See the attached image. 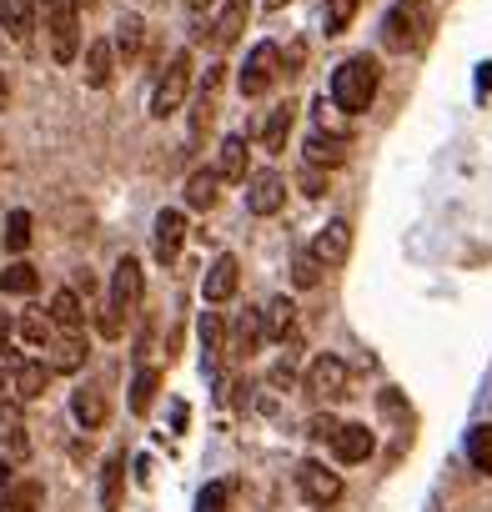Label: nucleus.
<instances>
[{"label":"nucleus","instance_id":"obj_9","mask_svg":"<svg viewBox=\"0 0 492 512\" xmlns=\"http://www.w3.org/2000/svg\"><path fill=\"white\" fill-rule=\"evenodd\" d=\"M297 487H302V497H307L312 507H327V502L342 497V477L327 472V462H302V467H297Z\"/></svg>","mask_w":492,"mask_h":512},{"label":"nucleus","instance_id":"obj_4","mask_svg":"<svg viewBox=\"0 0 492 512\" xmlns=\"http://www.w3.org/2000/svg\"><path fill=\"white\" fill-rule=\"evenodd\" d=\"M186 86H191V51H176L171 66H166V76H161L156 91H151V116H156V121L176 116L181 101H186Z\"/></svg>","mask_w":492,"mask_h":512},{"label":"nucleus","instance_id":"obj_41","mask_svg":"<svg viewBox=\"0 0 492 512\" xmlns=\"http://www.w3.org/2000/svg\"><path fill=\"white\" fill-rule=\"evenodd\" d=\"M302 191H307V196H322V191H327V176H322V166H307V171H302Z\"/></svg>","mask_w":492,"mask_h":512},{"label":"nucleus","instance_id":"obj_28","mask_svg":"<svg viewBox=\"0 0 492 512\" xmlns=\"http://www.w3.org/2000/svg\"><path fill=\"white\" fill-rule=\"evenodd\" d=\"M71 412H76V422H81V427H91V432H96V427L106 422V397H101L96 387H81V392L71 397Z\"/></svg>","mask_w":492,"mask_h":512},{"label":"nucleus","instance_id":"obj_25","mask_svg":"<svg viewBox=\"0 0 492 512\" xmlns=\"http://www.w3.org/2000/svg\"><path fill=\"white\" fill-rule=\"evenodd\" d=\"M216 176L221 181H246V141L241 136H226L221 151H216Z\"/></svg>","mask_w":492,"mask_h":512},{"label":"nucleus","instance_id":"obj_36","mask_svg":"<svg viewBox=\"0 0 492 512\" xmlns=\"http://www.w3.org/2000/svg\"><path fill=\"white\" fill-rule=\"evenodd\" d=\"M317 282H322V262H317L312 251H297V256H292V287L312 292Z\"/></svg>","mask_w":492,"mask_h":512},{"label":"nucleus","instance_id":"obj_22","mask_svg":"<svg viewBox=\"0 0 492 512\" xmlns=\"http://www.w3.org/2000/svg\"><path fill=\"white\" fill-rule=\"evenodd\" d=\"M46 317H51V327H56L61 337H81V322H86V312H81V297H76L71 287L51 297V312H46Z\"/></svg>","mask_w":492,"mask_h":512},{"label":"nucleus","instance_id":"obj_30","mask_svg":"<svg viewBox=\"0 0 492 512\" xmlns=\"http://www.w3.org/2000/svg\"><path fill=\"white\" fill-rule=\"evenodd\" d=\"M121 482H126V457L116 452L101 472V512H116L121 507Z\"/></svg>","mask_w":492,"mask_h":512},{"label":"nucleus","instance_id":"obj_8","mask_svg":"<svg viewBox=\"0 0 492 512\" xmlns=\"http://www.w3.org/2000/svg\"><path fill=\"white\" fill-rule=\"evenodd\" d=\"M287 201V181L277 171H257V176H246V211L252 216H277Z\"/></svg>","mask_w":492,"mask_h":512},{"label":"nucleus","instance_id":"obj_18","mask_svg":"<svg viewBox=\"0 0 492 512\" xmlns=\"http://www.w3.org/2000/svg\"><path fill=\"white\" fill-rule=\"evenodd\" d=\"M186 241V216L181 211H161L156 216V262H176Z\"/></svg>","mask_w":492,"mask_h":512},{"label":"nucleus","instance_id":"obj_16","mask_svg":"<svg viewBox=\"0 0 492 512\" xmlns=\"http://www.w3.org/2000/svg\"><path fill=\"white\" fill-rule=\"evenodd\" d=\"M347 146H352V141L337 136V131H312V136H307V166H327V171H332V166L347 161Z\"/></svg>","mask_w":492,"mask_h":512},{"label":"nucleus","instance_id":"obj_2","mask_svg":"<svg viewBox=\"0 0 492 512\" xmlns=\"http://www.w3.org/2000/svg\"><path fill=\"white\" fill-rule=\"evenodd\" d=\"M146 297V277H141V262H131V256H121L116 262V277H111V297H106V312H101V332L106 337H121V327L136 317Z\"/></svg>","mask_w":492,"mask_h":512},{"label":"nucleus","instance_id":"obj_47","mask_svg":"<svg viewBox=\"0 0 492 512\" xmlns=\"http://www.w3.org/2000/svg\"><path fill=\"white\" fill-rule=\"evenodd\" d=\"M76 6H91V0H76Z\"/></svg>","mask_w":492,"mask_h":512},{"label":"nucleus","instance_id":"obj_21","mask_svg":"<svg viewBox=\"0 0 492 512\" xmlns=\"http://www.w3.org/2000/svg\"><path fill=\"white\" fill-rule=\"evenodd\" d=\"M216 201H221V176H216V166L191 171V176H186V206H191V211H211Z\"/></svg>","mask_w":492,"mask_h":512},{"label":"nucleus","instance_id":"obj_6","mask_svg":"<svg viewBox=\"0 0 492 512\" xmlns=\"http://www.w3.org/2000/svg\"><path fill=\"white\" fill-rule=\"evenodd\" d=\"M307 392H312L317 402H337V397H347V362L332 357V352H322V357L307 367Z\"/></svg>","mask_w":492,"mask_h":512},{"label":"nucleus","instance_id":"obj_29","mask_svg":"<svg viewBox=\"0 0 492 512\" xmlns=\"http://www.w3.org/2000/svg\"><path fill=\"white\" fill-rule=\"evenodd\" d=\"M36 287H41V277H36L31 262H11L6 272H0V292H6V297H31Z\"/></svg>","mask_w":492,"mask_h":512},{"label":"nucleus","instance_id":"obj_43","mask_svg":"<svg viewBox=\"0 0 492 512\" xmlns=\"http://www.w3.org/2000/svg\"><path fill=\"white\" fill-rule=\"evenodd\" d=\"M6 101H11V81H6V71H0V111H6Z\"/></svg>","mask_w":492,"mask_h":512},{"label":"nucleus","instance_id":"obj_17","mask_svg":"<svg viewBox=\"0 0 492 512\" xmlns=\"http://www.w3.org/2000/svg\"><path fill=\"white\" fill-rule=\"evenodd\" d=\"M332 452H337V462H367L372 457V432L362 422H342L337 437H332Z\"/></svg>","mask_w":492,"mask_h":512},{"label":"nucleus","instance_id":"obj_26","mask_svg":"<svg viewBox=\"0 0 492 512\" xmlns=\"http://www.w3.org/2000/svg\"><path fill=\"white\" fill-rule=\"evenodd\" d=\"M262 327H267V337L287 342V337L297 332V307H292L287 297H272V302H267V312H262Z\"/></svg>","mask_w":492,"mask_h":512},{"label":"nucleus","instance_id":"obj_45","mask_svg":"<svg viewBox=\"0 0 492 512\" xmlns=\"http://www.w3.org/2000/svg\"><path fill=\"white\" fill-rule=\"evenodd\" d=\"M262 6H267V11H282V6H287V0H262Z\"/></svg>","mask_w":492,"mask_h":512},{"label":"nucleus","instance_id":"obj_35","mask_svg":"<svg viewBox=\"0 0 492 512\" xmlns=\"http://www.w3.org/2000/svg\"><path fill=\"white\" fill-rule=\"evenodd\" d=\"M357 6H362V0H327V11H322V26H327V36H342V31L352 26Z\"/></svg>","mask_w":492,"mask_h":512},{"label":"nucleus","instance_id":"obj_40","mask_svg":"<svg viewBox=\"0 0 492 512\" xmlns=\"http://www.w3.org/2000/svg\"><path fill=\"white\" fill-rule=\"evenodd\" d=\"M307 427H312V437H317V442H332V437H337V427H342V422H337V417H332V412H317V417H312V422H307Z\"/></svg>","mask_w":492,"mask_h":512},{"label":"nucleus","instance_id":"obj_14","mask_svg":"<svg viewBox=\"0 0 492 512\" xmlns=\"http://www.w3.org/2000/svg\"><path fill=\"white\" fill-rule=\"evenodd\" d=\"M51 377H56L51 362H21L16 377H11V397H16V402H36V397H46Z\"/></svg>","mask_w":492,"mask_h":512},{"label":"nucleus","instance_id":"obj_32","mask_svg":"<svg viewBox=\"0 0 492 512\" xmlns=\"http://www.w3.org/2000/svg\"><path fill=\"white\" fill-rule=\"evenodd\" d=\"M467 462L477 472H492V422H482V427L467 432Z\"/></svg>","mask_w":492,"mask_h":512},{"label":"nucleus","instance_id":"obj_5","mask_svg":"<svg viewBox=\"0 0 492 512\" xmlns=\"http://www.w3.org/2000/svg\"><path fill=\"white\" fill-rule=\"evenodd\" d=\"M277 76H282V51L272 46V41H262L252 56H246V66H241V96H267L272 86H277Z\"/></svg>","mask_w":492,"mask_h":512},{"label":"nucleus","instance_id":"obj_7","mask_svg":"<svg viewBox=\"0 0 492 512\" xmlns=\"http://www.w3.org/2000/svg\"><path fill=\"white\" fill-rule=\"evenodd\" d=\"M387 46L392 51H407V46H417L422 41V31H427V16H422V6L417 0H402V6H392V16H387Z\"/></svg>","mask_w":492,"mask_h":512},{"label":"nucleus","instance_id":"obj_27","mask_svg":"<svg viewBox=\"0 0 492 512\" xmlns=\"http://www.w3.org/2000/svg\"><path fill=\"white\" fill-rule=\"evenodd\" d=\"M46 352H51V357H46L51 372H81V367H86V342H81V337H61V342H51Z\"/></svg>","mask_w":492,"mask_h":512},{"label":"nucleus","instance_id":"obj_38","mask_svg":"<svg viewBox=\"0 0 492 512\" xmlns=\"http://www.w3.org/2000/svg\"><path fill=\"white\" fill-rule=\"evenodd\" d=\"M51 332H56V327H51L46 312H26V317H21V337H26L31 347H51Z\"/></svg>","mask_w":492,"mask_h":512},{"label":"nucleus","instance_id":"obj_31","mask_svg":"<svg viewBox=\"0 0 492 512\" xmlns=\"http://www.w3.org/2000/svg\"><path fill=\"white\" fill-rule=\"evenodd\" d=\"M201 352H206V367H216V357H226V327L216 312H201Z\"/></svg>","mask_w":492,"mask_h":512},{"label":"nucleus","instance_id":"obj_39","mask_svg":"<svg viewBox=\"0 0 492 512\" xmlns=\"http://www.w3.org/2000/svg\"><path fill=\"white\" fill-rule=\"evenodd\" d=\"M226 497H231V487H226V482H211V487L201 492L196 512H226Z\"/></svg>","mask_w":492,"mask_h":512},{"label":"nucleus","instance_id":"obj_44","mask_svg":"<svg viewBox=\"0 0 492 512\" xmlns=\"http://www.w3.org/2000/svg\"><path fill=\"white\" fill-rule=\"evenodd\" d=\"M6 482H11V467H6V457H0V492H6Z\"/></svg>","mask_w":492,"mask_h":512},{"label":"nucleus","instance_id":"obj_19","mask_svg":"<svg viewBox=\"0 0 492 512\" xmlns=\"http://www.w3.org/2000/svg\"><path fill=\"white\" fill-rule=\"evenodd\" d=\"M0 26L11 31L16 46H26L36 31V0H0Z\"/></svg>","mask_w":492,"mask_h":512},{"label":"nucleus","instance_id":"obj_46","mask_svg":"<svg viewBox=\"0 0 492 512\" xmlns=\"http://www.w3.org/2000/svg\"><path fill=\"white\" fill-rule=\"evenodd\" d=\"M211 6V0H191V11H206Z\"/></svg>","mask_w":492,"mask_h":512},{"label":"nucleus","instance_id":"obj_11","mask_svg":"<svg viewBox=\"0 0 492 512\" xmlns=\"http://www.w3.org/2000/svg\"><path fill=\"white\" fill-rule=\"evenodd\" d=\"M312 256H317L322 267H342L347 256H352V226L347 221H327L317 231V241H312Z\"/></svg>","mask_w":492,"mask_h":512},{"label":"nucleus","instance_id":"obj_15","mask_svg":"<svg viewBox=\"0 0 492 512\" xmlns=\"http://www.w3.org/2000/svg\"><path fill=\"white\" fill-rule=\"evenodd\" d=\"M0 447L11 457H26L31 452V437H26V417H21V402H0Z\"/></svg>","mask_w":492,"mask_h":512},{"label":"nucleus","instance_id":"obj_10","mask_svg":"<svg viewBox=\"0 0 492 512\" xmlns=\"http://www.w3.org/2000/svg\"><path fill=\"white\" fill-rule=\"evenodd\" d=\"M236 287H241V262L226 251V256H216V262H211V272H206V282H201V297H206L211 307H221V302L236 297Z\"/></svg>","mask_w":492,"mask_h":512},{"label":"nucleus","instance_id":"obj_37","mask_svg":"<svg viewBox=\"0 0 492 512\" xmlns=\"http://www.w3.org/2000/svg\"><path fill=\"white\" fill-rule=\"evenodd\" d=\"M31 246V211H11L6 216V251H26Z\"/></svg>","mask_w":492,"mask_h":512},{"label":"nucleus","instance_id":"obj_23","mask_svg":"<svg viewBox=\"0 0 492 512\" xmlns=\"http://www.w3.org/2000/svg\"><path fill=\"white\" fill-rule=\"evenodd\" d=\"M41 502H46V487L36 477L6 482V492H0V512H41Z\"/></svg>","mask_w":492,"mask_h":512},{"label":"nucleus","instance_id":"obj_20","mask_svg":"<svg viewBox=\"0 0 492 512\" xmlns=\"http://www.w3.org/2000/svg\"><path fill=\"white\" fill-rule=\"evenodd\" d=\"M116 76V46L111 41H91L86 46V86L91 91H106Z\"/></svg>","mask_w":492,"mask_h":512},{"label":"nucleus","instance_id":"obj_13","mask_svg":"<svg viewBox=\"0 0 492 512\" xmlns=\"http://www.w3.org/2000/svg\"><path fill=\"white\" fill-rule=\"evenodd\" d=\"M211 46L216 51H226V46H236V36L246 31V0H221V11L211 16Z\"/></svg>","mask_w":492,"mask_h":512},{"label":"nucleus","instance_id":"obj_12","mask_svg":"<svg viewBox=\"0 0 492 512\" xmlns=\"http://www.w3.org/2000/svg\"><path fill=\"white\" fill-rule=\"evenodd\" d=\"M262 337H267L262 312H241V317H236V327H231L226 357H231V362H252V357H257V347H262Z\"/></svg>","mask_w":492,"mask_h":512},{"label":"nucleus","instance_id":"obj_3","mask_svg":"<svg viewBox=\"0 0 492 512\" xmlns=\"http://www.w3.org/2000/svg\"><path fill=\"white\" fill-rule=\"evenodd\" d=\"M36 16H41V26H46V36H51V56H56L61 66H71L76 51H81L76 0H36Z\"/></svg>","mask_w":492,"mask_h":512},{"label":"nucleus","instance_id":"obj_24","mask_svg":"<svg viewBox=\"0 0 492 512\" xmlns=\"http://www.w3.org/2000/svg\"><path fill=\"white\" fill-rule=\"evenodd\" d=\"M292 121H297V106H292V101H282V106L262 121V151H282V146H287V136H292Z\"/></svg>","mask_w":492,"mask_h":512},{"label":"nucleus","instance_id":"obj_33","mask_svg":"<svg viewBox=\"0 0 492 512\" xmlns=\"http://www.w3.org/2000/svg\"><path fill=\"white\" fill-rule=\"evenodd\" d=\"M156 387H161V372H156V367H141L136 382H131V412H151Z\"/></svg>","mask_w":492,"mask_h":512},{"label":"nucleus","instance_id":"obj_42","mask_svg":"<svg viewBox=\"0 0 492 512\" xmlns=\"http://www.w3.org/2000/svg\"><path fill=\"white\" fill-rule=\"evenodd\" d=\"M292 382H297V367H292V352H287V357L272 367V387H292Z\"/></svg>","mask_w":492,"mask_h":512},{"label":"nucleus","instance_id":"obj_1","mask_svg":"<svg viewBox=\"0 0 492 512\" xmlns=\"http://www.w3.org/2000/svg\"><path fill=\"white\" fill-rule=\"evenodd\" d=\"M377 81H382V71H377L372 56L342 61V66L332 71V106L347 111V116H362V111L372 106V96H377Z\"/></svg>","mask_w":492,"mask_h":512},{"label":"nucleus","instance_id":"obj_34","mask_svg":"<svg viewBox=\"0 0 492 512\" xmlns=\"http://www.w3.org/2000/svg\"><path fill=\"white\" fill-rule=\"evenodd\" d=\"M141 41H146V21H141V16H121V26H116V51L131 61V56L141 51Z\"/></svg>","mask_w":492,"mask_h":512}]
</instances>
